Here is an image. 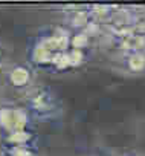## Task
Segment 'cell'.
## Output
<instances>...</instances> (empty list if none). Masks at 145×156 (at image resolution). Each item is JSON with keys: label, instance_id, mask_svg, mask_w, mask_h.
I'll list each match as a JSON object with an SVG mask.
<instances>
[{"label": "cell", "instance_id": "52a82bcc", "mask_svg": "<svg viewBox=\"0 0 145 156\" xmlns=\"http://www.w3.org/2000/svg\"><path fill=\"white\" fill-rule=\"evenodd\" d=\"M3 148H14V147H37V133L32 129L14 132L9 135L2 136Z\"/></svg>", "mask_w": 145, "mask_h": 156}, {"label": "cell", "instance_id": "6da1fadb", "mask_svg": "<svg viewBox=\"0 0 145 156\" xmlns=\"http://www.w3.org/2000/svg\"><path fill=\"white\" fill-rule=\"evenodd\" d=\"M25 107L35 121H50L61 112V103L52 87L35 84L25 92Z\"/></svg>", "mask_w": 145, "mask_h": 156}, {"label": "cell", "instance_id": "8fae6325", "mask_svg": "<svg viewBox=\"0 0 145 156\" xmlns=\"http://www.w3.org/2000/svg\"><path fill=\"white\" fill-rule=\"evenodd\" d=\"M69 57H70V61H72V69H77L80 66H83L87 58H89V51H81V49H69Z\"/></svg>", "mask_w": 145, "mask_h": 156}, {"label": "cell", "instance_id": "5b68a950", "mask_svg": "<svg viewBox=\"0 0 145 156\" xmlns=\"http://www.w3.org/2000/svg\"><path fill=\"white\" fill-rule=\"evenodd\" d=\"M64 11V26H67L70 31H84L92 23V14L90 6H69Z\"/></svg>", "mask_w": 145, "mask_h": 156}, {"label": "cell", "instance_id": "ba28073f", "mask_svg": "<svg viewBox=\"0 0 145 156\" xmlns=\"http://www.w3.org/2000/svg\"><path fill=\"white\" fill-rule=\"evenodd\" d=\"M93 43H95V37H92L86 31H72V35H70V48L72 49L90 51L93 48Z\"/></svg>", "mask_w": 145, "mask_h": 156}, {"label": "cell", "instance_id": "8992f818", "mask_svg": "<svg viewBox=\"0 0 145 156\" xmlns=\"http://www.w3.org/2000/svg\"><path fill=\"white\" fill-rule=\"evenodd\" d=\"M121 70L128 75H142L145 73V51H136L118 55Z\"/></svg>", "mask_w": 145, "mask_h": 156}, {"label": "cell", "instance_id": "5bb4252c", "mask_svg": "<svg viewBox=\"0 0 145 156\" xmlns=\"http://www.w3.org/2000/svg\"><path fill=\"white\" fill-rule=\"evenodd\" d=\"M0 52H2V43H0Z\"/></svg>", "mask_w": 145, "mask_h": 156}, {"label": "cell", "instance_id": "7c38bea8", "mask_svg": "<svg viewBox=\"0 0 145 156\" xmlns=\"http://www.w3.org/2000/svg\"><path fill=\"white\" fill-rule=\"evenodd\" d=\"M121 156H139L136 151H125V153H122Z\"/></svg>", "mask_w": 145, "mask_h": 156}, {"label": "cell", "instance_id": "30bf717a", "mask_svg": "<svg viewBox=\"0 0 145 156\" xmlns=\"http://www.w3.org/2000/svg\"><path fill=\"white\" fill-rule=\"evenodd\" d=\"M3 156H38L37 147H14V148H3Z\"/></svg>", "mask_w": 145, "mask_h": 156}, {"label": "cell", "instance_id": "7a4b0ae2", "mask_svg": "<svg viewBox=\"0 0 145 156\" xmlns=\"http://www.w3.org/2000/svg\"><path fill=\"white\" fill-rule=\"evenodd\" d=\"M32 118L26 107H22L14 103L0 104V135L5 136L14 132L32 129Z\"/></svg>", "mask_w": 145, "mask_h": 156}, {"label": "cell", "instance_id": "4fadbf2b", "mask_svg": "<svg viewBox=\"0 0 145 156\" xmlns=\"http://www.w3.org/2000/svg\"><path fill=\"white\" fill-rule=\"evenodd\" d=\"M2 63H3V55H2V52H0V66H2Z\"/></svg>", "mask_w": 145, "mask_h": 156}, {"label": "cell", "instance_id": "3957f363", "mask_svg": "<svg viewBox=\"0 0 145 156\" xmlns=\"http://www.w3.org/2000/svg\"><path fill=\"white\" fill-rule=\"evenodd\" d=\"M5 81L9 87L16 90L28 92L31 87L35 86V69L29 64H12L5 72Z\"/></svg>", "mask_w": 145, "mask_h": 156}, {"label": "cell", "instance_id": "9c48e42d", "mask_svg": "<svg viewBox=\"0 0 145 156\" xmlns=\"http://www.w3.org/2000/svg\"><path fill=\"white\" fill-rule=\"evenodd\" d=\"M69 69H72V61L69 57V52H58L54 58V63L50 66V73H63L67 72Z\"/></svg>", "mask_w": 145, "mask_h": 156}, {"label": "cell", "instance_id": "277c9868", "mask_svg": "<svg viewBox=\"0 0 145 156\" xmlns=\"http://www.w3.org/2000/svg\"><path fill=\"white\" fill-rule=\"evenodd\" d=\"M55 55L57 54H54L52 51H49L38 40V37H35L32 40V43L29 44V48H28V61H29V66H32L35 70L37 69H41V70L49 72L50 70V66L54 63Z\"/></svg>", "mask_w": 145, "mask_h": 156}]
</instances>
